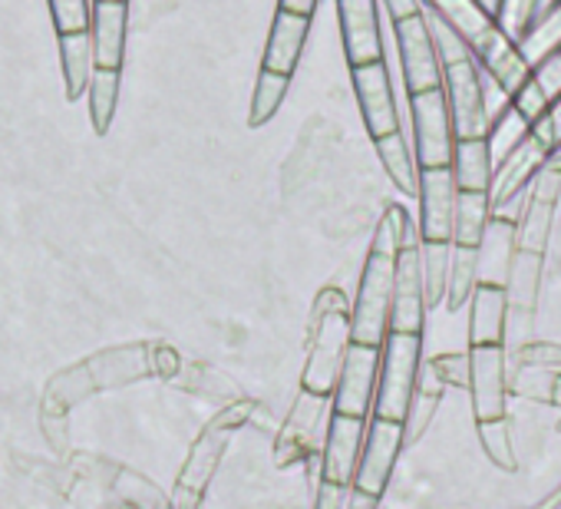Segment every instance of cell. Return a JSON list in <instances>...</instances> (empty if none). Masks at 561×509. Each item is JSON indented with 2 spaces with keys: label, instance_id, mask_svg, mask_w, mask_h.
Segmentation results:
<instances>
[{
  "label": "cell",
  "instance_id": "cell-1",
  "mask_svg": "<svg viewBox=\"0 0 561 509\" xmlns=\"http://www.w3.org/2000/svg\"><path fill=\"white\" fill-rule=\"evenodd\" d=\"M410 218L400 205H390L374 231V245L367 255V265L360 275V292L351 308V344L383 348L390 335V305H393V272L397 255L413 238Z\"/></svg>",
  "mask_w": 561,
  "mask_h": 509
},
{
  "label": "cell",
  "instance_id": "cell-2",
  "mask_svg": "<svg viewBox=\"0 0 561 509\" xmlns=\"http://www.w3.org/2000/svg\"><path fill=\"white\" fill-rule=\"evenodd\" d=\"M436 14L466 41L469 54L485 67V73L502 87L505 97H515L528 77H531V67L528 60L522 57V50L492 24L485 4H472V0H466V4H433Z\"/></svg>",
  "mask_w": 561,
  "mask_h": 509
},
{
  "label": "cell",
  "instance_id": "cell-3",
  "mask_svg": "<svg viewBox=\"0 0 561 509\" xmlns=\"http://www.w3.org/2000/svg\"><path fill=\"white\" fill-rule=\"evenodd\" d=\"M347 348H351V308L337 289H328L314 305L311 351H308V364L301 374V391L331 397Z\"/></svg>",
  "mask_w": 561,
  "mask_h": 509
},
{
  "label": "cell",
  "instance_id": "cell-4",
  "mask_svg": "<svg viewBox=\"0 0 561 509\" xmlns=\"http://www.w3.org/2000/svg\"><path fill=\"white\" fill-rule=\"evenodd\" d=\"M420 351L423 338L420 335H387L380 348V374H377V394H374V417L403 423L407 410L416 394V377H420Z\"/></svg>",
  "mask_w": 561,
  "mask_h": 509
},
{
  "label": "cell",
  "instance_id": "cell-5",
  "mask_svg": "<svg viewBox=\"0 0 561 509\" xmlns=\"http://www.w3.org/2000/svg\"><path fill=\"white\" fill-rule=\"evenodd\" d=\"M251 410V404H238L231 410H225L218 420H211L202 437L195 440V446L188 450V460L182 466V476L175 483V496H172V509H195L202 502V493L208 489L221 456H225V446H228V437L234 430V420H244V414Z\"/></svg>",
  "mask_w": 561,
  "mask_h": 509
},
{
  "label": "cell",
  "instance_id": "cell-6",
  "mask_svg": "<svg viewBox=\"0 0 561 509\" xmlns=\"http://www.w3.org/2000/svg\"><path fill=\"white\" fill-rule=\"evenodd\" d=\"M328 407H331V397H318L308 391L298 394V400L288 414V423L280 427L277 443H274V463L277 466L305 463L308 456L321 453L324 437H328V423H331Z\"/></svg>",
  "mask_w": 561,
  "mask_h": 509
},
{
  "label": "cell",
  "instance_id": "cell-7",
  "mask_svg": "<svg viewBox=\"0 0 561 509\" xmlns=\"http://www.w3.org/2000/svg\"><path fill=\"white\" fill-rule=\"evenodd\" d=\"M443 97L449 106L456 139H489L492 116H489V106L482 97V80H479L476 60L443 70Z\"/></svg>",
  "mask_w": 561,
  "mask_h": 509
},
{
  "label": "cell",
  "instance_id": "cell-8",
  "mask_svg": "<svg viewBox=\"0 0 561 509\" xmlns=\"http://www.w3.org/2000/svg\"><path fill=\"white\" fill-rule=\"evenodd\" d=\"M410 110H413L420 169H449L456 133H453V120H449V106H446L443 90L410 97Z\"/></svg>",
  "mask_w": 561,
  "mask_h": 509
},
{
  "label": "cell",
  "instance_id": "cell-9",
  "mask_svg": "<svg viewBox=\"0 0 561 509\" xmlns=\"http://www.w3.org/2000/svg\"><path fill=\"white\" fill-rule=\"evenodd\" d=\"M377 374H380V348H364L351 344L331 394V410L341 417H357L367 420L374 410V394H377Z\"/></svg>",
  "mask_w": 561,
  "mask_h": 509
},
{
  "label": "cell",
  "instance_id": "cell-10",
  "mask_svg": "<svg viewBox=\"0 0 561 509\" xmlns=\"http://www.w3.org/2000/svg\"><path fill=\"white\" fill-rule=\"evenodd\" d=\"M403 450V423H390V420H367V433H364V446H360V460H357V473H354V489L370 493V496H383L393 466L400 460Z\"/></svg>",
  "mask_w": 561,
  "mask_h": 509
},
{
  "label": "cell",
  "instance_id": "cell-11",
  "mask_svg": "<svg viewBox=\"0 0 561 509\" xmlns=\"http://www.w3.org/2000/svg\"><path fill=\"white\" fill-rule=\"evenodd\" d=\"M426 302H423V279H420V238H407L397 255L393 272V305H390V335H420L423 338Z\"/></svg>",
  "mask_w": 561,
  "mask_h": 509
},
{
  "label": "cell",
  "instance_id": "cell-12",
  "mask_svg": "<svg viewBox=\"0 0 561 509\" xmlns=\"http://www.w3.org/2000/svg\"><path fill=\"white\" fill-rule=\"evenodd\" d=\"M558 192H561V156H554V162H545L531 179V199H528L525 218L522 225H515V251L545 255Z\"/></svg>",
  "mask_w": 561,
  "mask_h": 509
},
{
  "label": "cell",
  "instance_id": "cell-13",
  "mask_svg": "<svg viewBox=\"0 0 561 509\" xmlns=\"http://www.w3.org/2000/svg\"><path fill=\"white\" fill-rule=\"evenodd\" d=\"M397 31V47H400V60H403V80L410 97L430 93V90H443V67L436 60L426 21H423V8L416 18H407L400 24H393Z\"/></svg>",
  "mask_w": 561,
  "mask_h": 509
},
{
  "label": "cell",
  "instance_id": "cell-14",
  "mask_svg": "<svg viewBox=\"0 0 561 509\" xmlns=\"http://www.w3.org/2000/svg\"><path fill=\"white\" fill-rule=\"evenodd\" d=\"M341 37L351 70L370 67L383 60V37H380V8L374 0H341Z\"/></svg>",
  "mask_w": 561,
  "mask_h": 509
},
{
  "label": "cell",
  "instance_id": "cell-15",
  "mask_svg": "<svg viewBox=\"0 0 561 509\" xmlns=\"http://www.w3.org/2000/svg\"><path fill=\"white\" fill-rule=\"evenodd\" d=\"M354 77V90H357V103L367 123V133L377 139L400 133V113H397V100H393V87H390V70L387 64H370V67H357L351 70Z\"/></svg>",
  "mask_w": 561,
  "mask_h": 509
},
{
  "label": "cell",
  "instance_id": "cell-16",
  "mask_svg": "<svg viewBox=\"0 0 561 509\" xmlns=\"http://www.w3.org/2000/svg\"><path fill=\"white\" fill-rule=\"evenodd\" d=\"M469 394L479 423L505 417V351L502 348H469Z\"/></svg>",
  "mask_w": 561,
  "mask_h": 509
},
{
  "label": "cell",
  "instance_id": "cell-17",
  "mask_svg": "<svg viewBox=\"0 0 561 509\" xmlns=\"http://www.w3.org/2000/svg\"><path fill=\"white\" fill-rule=\"evenodd\" d=\"M420 241H449L456 218V182L449 169H420Z\"/></svg>",
  "mask_w": 561,
  "mask_h": 509
},
{
  "label": "cell",
  "instance_id": "cell-18",
  "mask_svg": "<svg viewBox=\"0 0 561 509\" xmlns=\"http://www.w3.org/2000/svg\"><path fill=\"white\" fill-rule=\"evenodd\" d=\"M364 433H367V420L331 414L328 437H324V446H321V479L341 483V486L354 483Z\"/></svg>",
  "mask_w": 561,
  "mask_h": 509
},
{
  "label": "cell",
  "instance_id": "cell-19",
  "mask_svg": "<svg viewBox=\"0 0 561 509\" xmlns=\"http://www.w3.org/2000/svg\"><path fill=\"white\" fill-rule=\"evenodd\" d=\"M512 259H515V222L492 215L476 245V285L505 289Z\"/></svg>",
  "mask_w": 561,
  "mask_h": 509
},
{
  "label": "cell",
  "instance_id": "cell-20",
  "mask_svg": "<svg viewBox=\"0 0 561 509\" xmlns=\"http://www.w3.org/2000/svg\"><path fill=\"white\" fill-rule=\"evenodd\" d=\"M126 21L129 8L113 0V4H93L90 21V44H93V64L96 70H123L126 60Z\"/></svg>",
  "mask_w": 561,
  "mask_h": 509
},
{
  "label": "cell",
  "instance_id": "cell-21",
  "mask_svg": "<svg viewBox=\"0 0 561 509\" xmlns=\"http://www.w3.org/2000/svg\"><path fill=\"white\" fill-rule=\"evenodd\" d=\"M308 31L311 21L301 18H288V14H274L267 44H264V57H261V70L267 73H280V77H291L298 70V60L305 54L308 44Z\"/></svg>",
  "mask_w": 561,
  "mask_h": 509
},
{
  "label": "cell",
  "instance_id": "cell-22",
  "mask_svg": "<svg viewBox=\"0 0 561 509\" xmlns=\"http://www.w3.org/2000/svg\"><path fill=\"white\" fill-rule=\"evenodd\" d=\"M505 318H508L505 292L492 289V285H476L472 308H469V344L472 348H502Z\"/></svg>",
  "mask_w": 561,
  "mask_h": 509
},
{
  "label": "cell",
  "instance_id": "cell-23",
  "mask_svg": "<svg viewBox=\"0 0 561 509\" xmlns=\"http://www.w3.org/2000/svg\"><path fill=\"white\" fill-rule=\"evenodd\" d=\"M449 172H453V182L459 192H489L492 189V146H489V139H456Z\"/></svg>",
  "mask_w": 561,
  "mask_h": 509
},
{
  "label": "cell",
  "instance_id": "cell-24",
  "mask_svg": "<svg viewBox=\"0 0 561 509\" xmlns=\"http://www.w3.org/2000/svg\"><path fill=\"white\" fill-rule=\"evenodd\" d=\"M541 272H545V255H531V251H515V259L508 265V279H505V302L515 312H531L541 292Z\"/></svg>",
  "mask_w": 561,
  "mask_h": 509
},
{
  "label": "cell",
  "instance_id": "cell-25",
  "mask_svg": "<svg viewBox=\"0 0 561 509\" xmlns=\"http://www.w3.org/2000/svg\"><path fill=\"white\" fill-rule=\"evenodd\" d=\"M57 44H60V67H64V80H67V97L70 100H80L90 90V80L96 73L90 34L57 37Z\"/></svg>",
  "mask_w": 561,
  "mask_h": 509
},
{
  "label": "cell",
  "instance_id": "cell-26",
  "mask_svg": "<svg viewBox=\"0 0 561 509\" xmlns=\"http://www.w3.org/2000/svg\"><path fill=\"white\" fill-rule=\"evenodd\" d=\"M449 241H420V279H423V302L426 308H436L446 298L449 285Z\"/></svg>",
  "mask_w": 561,
  "mask_h": 509
},
{
  "label": "cell",
  "instance_id": "cell-27",
  "mask_svg": "<svg viewBox=\"0 0 561 509\" xmlns=\"http://www.w3.org/2000/svg\"><path fill=\"white\" fill-rule=\"evenodd\" d=\"M489 192H459L456 195V218H453V245L476 248L485 225H489Z\"/></svg>",
  "mask_w": 561,
  "mask_h": 509
},
{
  "label": "cell",
  "instance_id": "cell-28",
  "mask_svg": "<svg viewBox=\"0 0 561 509\" xmlns=\"http://www.w3.org/2000/svg\"><path fill=\"white\" fill-rule=\"evenodd\" d=\"M377 152L383 159V169L387 176L393 179V185L407 195H416L420 192V172H416V159L410 156L407 149V139L403 133H393V136H383L377 139Z\"/></svg>",
  "mask_w": 561,
  "mask_h": 509
},
{
  "label": "cell",
  "instance_id": "cell-29",
  "mask_svg": "<svg viewBox=\"0 0 561 509\" xmlns=\"http://www.w3.org/2000/svg\"><path fill=\"white\" fill-rule=\"evenodd\" d=\"M87 93H90L93 129L100 136H106L110 126H113V116H116V103H119V73L116 70H96Z\"/></svg>",
  "mask_w": 561,
  "mask_h": 509
},
{
  "label": "cell",
  "instance_id": "cell-30",
  "mask_svg": "<svg viewBox=\"0 0 561 509\" xmlns=\"http://www.w3.org/2000/svg\"><path fill=\"white\" fill-rule=\"evenodd\" d=\"M476 292V248H459L453 245L449 255V285H446V305L459 312L466 298Z\"/></svg>",
  "mask_w": 561,
  "mask_h": 509
},
{
  "label": "cell",
  "instance_id": "cell-31",
  "mask_svg": "<svg viewBox=\"0 0 561 509\" xmlns=\"http://www.w3.org/2000/svg\"><path fill=\"white\" fill-rule=\"evenodd\" d=\"M288 87H291V77L267 73V70L257 73V87H254V100H251V116H248V123H251L254 129L264 126V123L277 113L280 100L288 97Z\"/></svg>",
  "mask_w": 561,
  "mask_h": 509
},
{
  "label": "cell",
  "instance_id": "cell-32",
  "mask_svg": "<svg viewBox=\"0 0 561 509\" xmlns=\"http://www.w3.org/2000/svg\"><path fill=\"white\" fill-rule=\"evenodd\" d=\"M50 18H54L57 37H80V34H90L93 4H87V0H50Z\"/></svg>",
  "mask_w": 561,
  "mask_h": 509
},
{
  "label": "cell",
  "instance_id": "cell-33",
  "mask_svg": "<svg viewBox=\"0 0 561 509\" xmlns=\"http://www.w3.org/2000/svg\"><path fill=\"white\" fill-rule=\"evenodd\" d=\"M479 440H482V446H485V453H489V460H492V463H499V466H505V470H515L512 427H508V420H505V417L479 423Z\"/></svg>",
  "mask_w": 561,
  "mask_h": 509
},
{
  "label": "cell",
  "instance_id": "cell-34",
  "mask_svg": "<svg viewBox=\"0 0 561 509\" xmlns=\"http://www.w3.org/2000/svg\"><path fill=\"white\" fill-rule=\"evenodd\" d=\"M531 83L541 90V97L548 100V106L554 100H561V44L551 54H545V60L531 70Z\"/></svg>",
  "mask_w": 561,
  "mask_h": 509
},
{
  "label": "cell",
  "instance_id": "cell-35",
  "mask_svg": "<svg viewBox=\"0 0 561 509\" xmlns=\"http://www.w3.org/2000/svg\"><path fill=\"white\" fill-rule=\"evenodd\" d=\"M528 139H531L545 156H551V152L561 146V100H554L551 110L528 129Z\"/></svg>",
  "mask_w": 561,
  "mask_h": 509
},
{
  "label": "cell",
  "instance_id": "cell-36",
  "mask_svg": "<svg viewBox=\"0 0 561 509\" xmlns=\"http://www.w3.org/2000/svg\"><path fill=\"white\" fill-rule=\"evenodd\" d=\"M430 367H433L439 384L469 387V358L466 354H443V358L430 361Z\"/></svg>",
  "mask_w": 561,
  "mask_h": 509
},
{
  "label": "cell",
  "instance_id": "cell-37",
  "mask_svg": "<svg viewBox=\"0 0 561 509\" xmlns=\"http://www.w3.org/2000/svg\"><path fill=\"white\" fill-rule=\"evenodd\" d=\"M347 499H351V486H341V483H328V479H321V483H318L314 509H347Z\"/></svg>",
  "mask_w": 561,
  "mask_h": 509
},
{
  "label": "cell",
  "instance_id": "cell-38",
  "mask_svg": "<svg viewBox=\"0 0 561 509\" xmlns=\"http://www.w3.org/2000/svg\"><path fill=\"white\" fill-rule=\"evenodd\" d=\"M522 364H561V348L558 344H528L518 351Z\"/></svg>",
  "mask_w": 561,
  "mask_h": 509
},
{
  "label": "cell",
  "instance_id": "cell-39",
  "mask_svg": "<svg viewBox=\"0 0 561 509\" xmlns=\"http://www.w3.org/2000/svg\"><path fill=\"white\" fill-rule=\"evenodd\" d=\"M277 11H280V14H288V18L311 21V18H314V11H318V4H314V0H280Z\"/></svg>",
  "mask_w": 561,
  "mask_h": 509
},
{
  "label": "cell",
  "instance_id": "cell-40",
  "mask_svg": "<svg viewBox=\"0 0 561 509\" xmlns=\"http://www.w3.org/2000/svg\"><path fill=\"white\" fill-rule=\"evenodd\" d=\"M387 14L393 18V24L407 21V18H416L420 14V4H413V0H390L387 4Z\"/></svg>",
  "mask_w": 561,
  "mask_h": 509
},
{
  "label": "cell",
  "instance_id": "cell-41",
  "mask_svg": "<svg viewBox=\"0 0 561 509\" xmlns=\"http://www.w3.org/2000/svg\"><path fill=\"white\" fill-rule=\"evenodd\" d=\"M380 506V496H370V493H360L351 486V499H347V509H377Z\"/></svg>",
  "mask_w": 561,
  "mask_h": 509
}]
</instances>
